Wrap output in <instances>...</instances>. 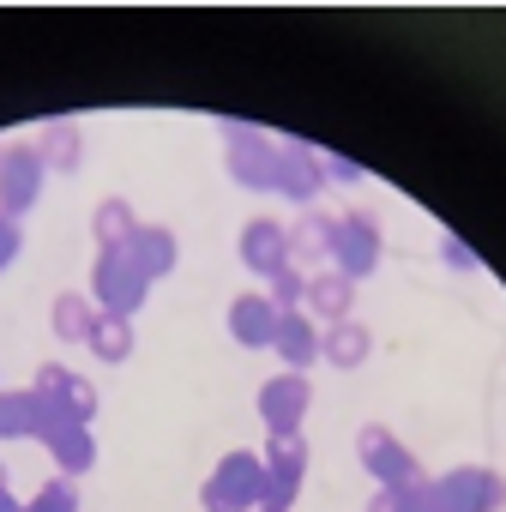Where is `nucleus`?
<instances>
[{
  "label": "nucleus",
  "instance_id": "f257e3e1",
  "mask_svg": "<svg viewBox=\"0 0 506 512\" xmlns=\"http://www.w3.org/2000/svg\"><path fill=\"white\" fill-rule=\"evenodd\" d=\"M43 193V151H25V145H7L0 151V211L19 217L31 211Z\"/></svg>",
  "mask_w": 506,
  "mask_h": 512
},
{
  "label": "nucleus",
  "instance_id": "f03ea898",
  "mask_svg": "<svg viewBox=\"0 0 506 512\" xmlns=\"http://www.w3.org/2000/svg\"><path fill=\"white\" fill-rule=\"evenodd\" d=\"M97 302L109 314H133L145 302V272L133 266V253H103V266H97Z\"/></svg>",
  "mask_w": 506,
  "mask_h": 512
},
{
  "label": "nucleus",
  "instance_id": "7ed1b4c3",
  "mask_svg": "<svg viewBox=\"0 0 506 512\" xmlns=\"http://www.w3.org/2000/svg\"><path fill=\"white\" fill-rule=\"evenodd\" d=\"M253 494H260V470H253L247 458H229V464L211 476V488H205L211 506H247Z\"/></svg>",
  "mask_w": 506,
  "mask_h": 512
},
{
  "label": "nucleus",
  "instance_id": "20e7f679",
  "mask_svg": "<svg viewBox=\"0 0 506 512\" xmlns=\"http://www.w3.org/2000/svg\"><path fill=\"white\" fill-rule=\"evenodd\" d=\"M440 500H446L452 512H488V506L500 500V482H494V476H482V470H476V476L464 470V476H452V482L440 488Z\"/></svg>",
  "mask_w": 506,
  "mask_h": 512
},
{
  "label": "nucleus",
  "instance_id": "39448f33",
  "mask_svg": "<svg viewBox=\"0 0 506 512\" xmlns=\"http://www.w3.org/2000/svg\"><path fill=\"white\" fill-rule=\"evenodd\" d=\"M302 404H308V386L290 374V380H272L266 386V416H272V428L284 434V428H296V416H302Z\"/></svg>",
  "mask_w": 506,
  "mask_h": 512
},
{
  "label": "nucleus",
  "instance_id": "423d86ee",
  "mask_svg": "<svg viewBox=\"0 0 506 512\" xmlns=\"http://www.w3.org/2000/svg\"><path fill=\"white\" fill-rule=\"evenodd\" d=\"M127 253H133V266H139L145 278H157V272H169V260H175V241H169L163 229H139V235L127 241Z\"/></svg>",
  "mask_w": 506,
  "mask_h": 512
},
{
  "label": "nucleus",
  "instance_id": "0eeeda50",
  "mask_svg": "<svg viewBox=\"0 0 506 512\" xmlns=\"http://www.w3.org/2000/svg\"><path fill=\"white\" fill-rule=\"evenodd\" d=\"M37 434V398L31 392H0V440Z\"/></svg>",
  "mask_w": 506,
  "mask_h": 512
},
{
  "label": "nucleus",
  "instance_id": "6e6552de",
  "mask_svg": "<svg viewBox=\"0 0 506 512\" xmlns=\"http://www.w3.org/2000/svg\"><path fill=\"white\" fill-rule=\"evenodd\" d=\"M91 326H97V314H91L85 296H61V302H55V332H61L67 344H91Z\"/></svg>",
  "mask_w": 506,
  "mask_h": 512
},
{
  "label": "nucleus",
  "instance_id": "1a4fd4ad",
  "mask_svg": "<svg viewBox=\"0 0 506 512\" xmlns=\"http://www.w3.org/2000/svg\"><path fill=\"white\" fill-rule=\"evenodd\" d=\"M235 338L241 344H266V338H278V326H272V308L266 302H235Z\"/></svg>",
  "mask_w": 506,
  "mask_h": 512
},
{
  "label": "nucleus",
  "instance_id": "9d476101",
  "mask_svg": "<svg viewBox=\"0 0 506 512\" xmlns=\"http://www.w3.org/2000/svg\"><path fill=\"white\" fill-rule=\"evenodd\" d=\"M49 446H55V458H61V470H67V476H73V470H91V458H97V446H91L85 422H79V428H61Z\"/></svg>",
  "mask_w": 506,
  "mask_h": 512
},
{
  "label": "nucleus",
  "instance_id": "9b49d317",
  "mask_svg": "<svg viewBox=\"0 0 506 512\" xmlns=\"http://www.w3.org/2000/svg\"><path fill=\"white\" fill-rule=\"evenodd\" d=\"M127 314H97V326H91V350L97 356H109V362H121L127 356Z\"/></svg>",
  "mask_w": 506,
  "mask_h": 512
},
{
  "label": "nucleus",
  "instance_id": "f8f14e48",
  "mask_svg": "<svg viewBox=\"0 0 506 512\" xmlns=\"http://www.w3.org/2000/svg\"><path fill=\"white\" fill-rule=\"evenodd\" d=\"M338 253H344V272H368V260H374V229L368 223H344L338 229Z\"/></svg>",
  "mask_w": 506,
  "mask_h": 512
},
{
  "label": "nucleus",
  "instance_id": "ddd939ff",
  "mask_svg": "<svg viewBox=\"0 0 506 512\" xmlns=\"http://www.w3.org/2000/svg\"><path fill=\"white\" fill-rule=\"evenodd\" d=\"M278 253H284V235H278L272 223H253V229H247V260L260 266V272H278V266H284Z\"/></svg>",
  "mask_w": 506,
  "mask_h": 512
},
{
  "label": "nucleus",
  "instance_id": "4468645a",
  "mask_svg": "<svg viewBox=\"0 0 506 512\" xmlns=\"http://www.w3.org/2000/svg\"><path fill=\"white\" fill-rule=\"evenodd\" d=\"M97 235H103V247H109V253H121V247H127V241H133V235H139V229H133V217H127V205H121V199H109V205H103V211H97Z\"/></svg>",
  "mask_w": 506,
  "mask_h": 512
},
{
  "label": "nucleus",
  "instance_id": "2eb2a0df",
  "mask_svg": "<svg viewBox=\"0 0 506 512\" xmlns=\"http://www.w3.org/2000/svg\"><path fill=\"white\" fill-rule=\"evenodd\" d=\"M278 464H272V494L278 500H290L296 494V482H302V446L296 440H278V452H272Z\"/></svg>",
  "mask_w": 506,
  "mask_h": 512
},
{
  "label": "nucleus",
  "instance_id": "dca6fc26",
  "mask_svg": "<svg viewBox=\"0 0 506 512\" xmlns=\"http://www.w3.org/2000/svg\"><path fill=\"white\" fill-rule=\"evenodd\" d=\"M362 458H368L374 470H386V476H404V470H410V458H404V452H398L386 434H374V428L362 434Z\"/></svg>",
  "mask_w": 506,
  "mask_h": 512
},
{
  "label": "nucleus",
  "instance_id": "f3484780",
  "mask_svg": "<svg viewBox=\"0 0 506 512\" xmlns=\"http://www.w3.org/2000/svg\"><path fill=\"white\" fill-rule=\"evenodd\" d=\"M73 157H79L73 127H49V139H43V169H73Z\"/></svg>",
  "mask_w": 506,
  "mask_h": 512
},
{
  "label": "nucleus",
  "instance_id": "a211bd4d",
  "mask_svg": "<svg viewBox=\"0 0 506 512\" xmlns=\"http://www.w3.org/2000/svg\"><path fill=\"white\" fill-rule=\"evenodd\" d=\"M278 350H284L290 362H308V356H314V332H308L302 320H284V326H278Z\"/></svg>",
  "mask_w": 506,
  "mask_h": 512
},
{
  "label": "nucleus",
  "instance_id": "6ab92c4d",
  "mask_svg": "<svg viewBox=\"0 0 506 512\" xmlns=\"http://www.w3.org/2000/svg\"><path fill=\"white\" fill-rule=\"evenodd\" d=\"M73 506H79V494H73V482L61 476V482H49V488H43L25 512H73Z\"/></svg>",
  "mask_w": 506,
  "mask_h": 512
},
{
  "label": "nucleus",
  "instance_id": "aec40b11",
  "mask_svg": "<svg viewBox=\"0 0 506 512\" xmlns=\"http://www.w3.org/2000/svg\"><path fill=\"white\" fill-rule=\"evenodd\" d=\"M19 247H25V235H19V217H7V211H0V272H7V266L19 260Z\"/></svg>",
  "mask_w": 506,
  "mask_h": 512
},
{
  "label": "nucleus",
  "instance_id": "412c9836",
  "mask_svg": "<svg viewBox=\"0 0 506 512\" xmlns=\"http://www.w3.org/2000/svg\"><path fill=\"white\" fill-rule=\"evenodd\" d=\"M362 350H368V338H362L356 326H338V332H332V356H338V362H356Z\"/></svg>",
  "mask_w": 506,
  "mask_h": 512
},
{
  "label": "nucleus",
  "instance_id": "4be33fe9",
  "mask_svg": "<svg viewBox=\"0 0 506 512\" xmlns=\"http://www.w3.org/2000/svg\"><path fill=\"white\" fill-rule=\"evenodd\" d=\"M344 302H350V290H344V284H332V278H326V284H314V308H320V314H344Z\"/></svg>",
  "mask_w": 506,
  "mask_h": 512
},
{
  "label": "nucleus",
  "instance_id": "5701e85b",
  "mask_svg": "<svg viewBox=\"0 0 506 512\" xmlns=\"http://www.w3.org/2000/svg\"><path fill=\"white\" fill-rule=\"evenodd\" d=\"M296 247H302V253H320V247H326V229H320V223H308V229L296 235Z\"/></svg>",
  "mask_w": 506,
  "mask_h": 512
},
{
  "label": "nucleus",
  "instance_id": "b1692460",
  "mask_svg": "<svg viewBox=\"0 0 506 512\" xmlns=\"http://www.w3.org/2000/svg\"><path fill=\"white\" fill-rule=\"evenodd\" d=\"M0 512H25V506L13 500V488H7V482H0Z\"/></svg>",
  "mask_w": 506,
  "mask_h": 512
}]
</instances>
